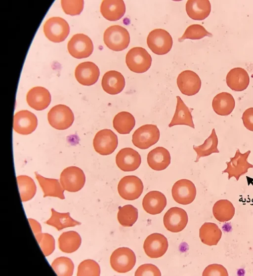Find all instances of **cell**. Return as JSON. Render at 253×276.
I'll use <instances>...</instances> for the list:
<instances>
[{"label":"cell","mask_w":253,"mask_h":276,"mask_svg":"<svg viewBox=\"0 0 253 276\" xmlns=\"http://www.w3.org/2000/svg\"><path fill=\"white\" fill-rule=\"evenodd\" d=\"M103 40L109 49L120 51L127 47L130 42V36L125 28L120 25H113L105 31Z\"/></svg>","instance_id":"obj_1"},{"label":"cell","mask_w":253,"mask_h":276,"mask_svg":"<svg viewBox=\"0 0 253 276\" xmlns=\"http://www.w3.org/2000/svg\"><path fill=\"white\" fill-rule=\"evenodd\" d=\"M126 62L130 71L136 73H143L150 68L152 58L145 49L134 47L127 53Z\"/></svg>","instance_id":"obj_2"},{"label":"cell","mask_w":253,"mask_h":276,"mask_svg":"<svg viewBox=\"0 0 253 276\" xmlns=\"http://www.w3.org/2000/svg\"><path fill=\"white\" fill-rule=\"evenodd\" d=\"M160 131L154 124H147L137 129L132 136L133 144L140 149L149 148L159 140Z\"/></svg>","instance_id":"obj_3"},{"label":"cell","mask_w":253,"mask_h":276,"mask_svg":"<svg viewBox=\"0 0 253 276\" xmlns=\"http://www.w3.org/2000/svg\"><path fill=\"white\" fill-rule=\"evenodd\" d=\"M110 262L114 271L119 273H125L130 271L135 266L136 256L130 248L120 247L113 252Z\"/></svg>","instance_id":"obj_4"},{"label":"cell","mask_w":253,"mask_h":276,"mask_svg":"<svg viewBox=\"0 0 253 276\" xmlns=\"http://www.w3.org/2000/svg\"><path fill=\"white\" fill-rule=\"evenodd\" d=\"M147 43L154 53L164 55L170 50L173 41L171 36L167 31L162 29H156L148 34Z\"/></svg>","instance_id":"obj_5"},{"label":"cell","mask_w":253,"mask_h":276,"mask_svg":"<svg viewBox=\"0 0 253 276\" xmlns=\"http://www.w3.org/2000/svg\"><path fill=\"white\" fill-rule=\"evenodd\" d=\"M50 125L57 130H65L70 127L74 120V116L71 109L62 104L53 107L47 114Z\"/></svg>","instance_id":"obj_6"},{"label":"cell","mask_w":253,"mask_h":276,"mask_svg":"<svg viewBox=\"0 0 253 276\" xmlns=\"http://www.w3.org/2000/svg\"><path fill=\"white\" fill-rule=\"evenodd\" d=\"M43 29L46 37L54 42L64 41L70 32L67 22L59 17H53L48 19L43 25Z\"/></svg>","instance_id":"obj_7"},{"label":"cell","mask_w":253,"mask_h":276,"mask_svg":"<svg viewBox=\"0 0 253 276\" xmlns=\"http://www.w3.org/2000/svg\"><path fill=\"white\" fill-rule=\"evenodd\" d=\"M60 184L64 190L76 192L82 189L85 182L83 171L77 166L65 168L60 174Z\"/></svg>","instance_id":"obj_8"},{"label":"cell","mask_w":253,"mask_h":276,"mask_svg":"<svg viewBox=\"0 0 253 276\" xmlns=\"http://www.w3.org/2000/svg\"><path fill=\"white\" fill-rule=\"evenodd\" d=\"M118 144L117 135L109 129L99 131L96 134L93 141L95 151L103 156L113 153L117 148Z\"/></svg>","instance_id":"obj_9"},{"label":"cell","mask_w":253,"mask_h":276,"mask_svg":"<svg viewBox=\"0 0 253 276\" xmlns=\"http://www.w3.org/2000/svg\"><path fill=\"white\" fill-rule=\"evenodd\" d=\"M143 184L138 177L134 175L126 176L119 181L118 191L120 196L128 200H135L142 194Z\"/></svg>","instance_id":"obj_10"},{"label":"cell","mask_w":253,"mask_h":276,"mask_svg":"<svg viewBox=\"0 0 253 276\" xmlns=\"http://www.w3.org/2000/svg\"><path fill=\"white\" fill-rule=\"evenodd\" d=\"M67 47L71 55L77 59L88 57L93 50L92 40L83 34L74 35L69 41Z\"/></svg>","instance_id":"obj_11"},{"label":"cell","mask_w":253,"mask_h":276,"mask_svg":"<svg viewBox=\"0 0 253 276\" xmlns=\"http://www.w3.org/2000/svg\"><path fill=\"white\" fill-rule=\"evenodd\" d=\"M250 153L251 151L249 150L242 154L237 149L235 156L230 158V161L226 162L227 167L222 173H227L229 180L234 177L238 181L241 176L247 173L249 168L253 167V165L249 163L247 160Z\"/></svg>","instance_id":"obj_12"},{"label":"cell","mask_w":253,"mask_h":276,"mask_svg":"<svg viewBox=\"0 0 253 276\" xmlns=\"http://www.w3.org/2000/svg\"><path fill=\"white\" fill-rule=\"evenodd\" d=\"M173 199L177 203L187 205L192 203L196 195V189L189 180L182 179L176 182L171 190Z\"/></svg>","instance_id":"obj_13"},{"label":"cell","mask_w":253,"mask_h":276,"mask_svg":"<svg viewBox=\"0 0 253 276\" xmlns=\"http://www.w3.org/2000/svg\"><path fill=\"white\" fill-rule=\"evenodd\" d=\"M188 221L186 212L178 207L169 208L163 218L165 228L172 233H178L182 231L187 225Z\"/></svg>","instance_id":"obj_14"},{"label":"cell","mask_w":253,"mask_h":276,"mask_svg":"<svg viewBox=\"0 0 253 276\" xmlns=\"http://www.w3.org/2000/svg\"><path fill=\"white\" fill-rule=\"evenodd\" d=\"M168 241L164 235L153 233L145 239L143 248L146 254L151 258H158L163 256L168 248Z\"/></svg>","instance_id":"obj_15"},{"label":"cell","mask_w":253,"mask_h":276,"mask_svg":"<svg viewBox=\"0 0 253 276\" xmlns=\"http://www.w3.org/2000/svg\"><path fill=\"white\" fill-rule=\"evenodd\" d=\"M118 167L122 171L128 172L136 170L141 162L140 154L131 148L122 149L116 157Z\"/></svg>","instance_id":"obj_16"},{"label":"cell","mask_w":253,"mask_h":276,"mask_svg":"<svg viewBox=\"0 0 253 276\" xmlns=\"http://www.w3.org/2000/svg\"><path fill=\"white\" fill-rule=\"evenodd\" d=\"M177 84L182 94L192 96L199 91L201 86V80L194 72L185 70L179 74L177 78Z\"/></svg>","instance_id":"obj_17"},{"label":"cell","mask_w":253,"mask_h":276,"mask_svg":"<svg viewBox=\"0 0 253 276\" xmlns=\"http://www.w3.org/2000/svg\"><path fill=\"white\" fill-rule=\"evenodd\" d=\"M38 119L36 116L28 110H21L15 113L13 119V129L22 135L32 133L37 128Z\"/></svg>","instance_id":"obj_18"},{"label":"cell","mask_w":253,"mask_h":276,"mask_svg":"<svg viewBox=\"0 0 253 276\" xmlns=\"http://www.w3.org/2000/svg\"><path fill=\"white\" fill-rule=\"evenodd\" d=\"M100 74L98 67L93 62H84L76 67L75 76L77 80L81 84L90 86L97 81Z\"/></svg>","instance_id":"obj_19"},{"label":"cell","mask_w":253,"mask_h":276,"mask_svg":"<svg viewBox=\"0 0 253 276\" xmlns=\"http://www.w3.org/2000/svg\"><path fill=\"white\" fill-rule=\"evenodd\" d=\"M28 104L37 111L46 109L51 102V95L49 91L41 86L34 87L28 92L26 96Z\"/></svg>","instance_id":"obj_20"},{"label":"cell","mask_w":253,"mask_h":276,"mask_svg":"<svg viewBox=\"0 0 253 276\" xmlns=\"http://www.w3.org/2000/svg\"><path fill=\"white\" fill-rule=\"evenodd\" d=\"M167 205L165 196L158 191L148 192L142 200V206L148 213L156 215L161 213Z\"/></svg>","instance_id":"obj_21"},{"label":"cell","mask_w":253,"mask_h":276,"mask_svg":"<svg viewBox=\"0 0 253 276\" xmlns=\"http://www.w3.org/2000/svg\"><path fill=\"white\" fill-rule=\"evenodd\" d=\"M101 85L106 92L111 95H116L124 89L125 86V78L121 73L116 71H110L103 75Z\"/></svg>","instance_id":"obj_22"},{"label":"cell","mask_w":253,"mask_h":276,"mask_svg":"<svg viewBox=\"0 0 253 276\" xmlns=\"http://www.w3.org/2000/svg\"><path fill=\"white\" fill-rule=\"evenodd\" d=\"M100 12L107 20L117 21L124 15L126 5L123 0H104L100 5Z\"/></svg>","instance_id":"obj_23"},{"label":"cell","mask_w":253,"mask_h":276,"mask_svg":"<svg viewBox=\"0 0 253 276\" xmlns=\"http://www.w3.org/2000/svg\"><path fill=\"white\" fill-rule=\"evenodd\" d=\"M226 81L228 86L235 91L245 90L250 83L247 72L243 68L237 67L231 69L227 74Z\"/></svg>","instance_id":"obj_24"},{"label":"cell","mask_w":253,"mask_h":276,"mask_svg":"<svg viewBox=\"0 0 253 276\" xmlns=\"http://www.w3.org/2000/svg\"><path fill=\"white\" fill-rule=\"evenodd\" d=\"M147 163L152 169L157 171L167 168L170 163V155L167 149L158 147L147 155Z\"/></svg>","instance_id":"obj_25"},{"label":"cell","mask_w":253,"mask_h":276,"mask_svg":"<svg viewBox=\"0 0 253 276\" xmlns=\"http://www.w3.org/2000/svg\"><path fill=\"white\" fill-rule=\"evenodd\" d=\"M211 5L209 0H189L186 4V11L190 18L203 20L210 14Z\"/></svg>","instance_id":"obj_26"},{"label":"cell","mask_w":253,"mask_h":276,"mask_svg":"<svg viewBox=\"0 0 253 276\" xmlns=\"http://www.w3.org/2000/svg\"><path fill=\"white\" fill-rule=\"evenodd\" d=\"M235 102L229 93L223 92L217 94L213 99L212 107L214 112L219 116H228L233 111Z\"/></svg>","instance_id":"obj_27"},{"label":"cell","mask_w":253,"mask_h":276,"mask_svg":"<svg viewBox=\"0 0 253 276\" xmlns=\"http://www.w3.org/2000/svg\"><path fill=\"white\" fill-rule=\"evenodd\" d=\"M36 177L43 192V197H57L61 199L65 198L64 190L58 180L45 178L37 172H35Z\"/></svg>","instance_id":"obj_28"},{"label":"cell","mask_w":253,"mask_h":276,"mask_svg":"<svg viewBox=\"0 0 253 276\" xmlns=\"http://www.w3.org/2000/svg\"><path fill=\"white\" fill-rule=\"evenodd\" d=\"M176 98L177 105L175 112L169 127H171L177 125H185L194 128L192 116L189 108L179 96H177Z\"/></svg>","instance_id":"obj_29"},{"label":"cell","mask_w":253,"mask_h":276,"mask_svg":"<svg viewBox=\"0 0 253 276\" xmlns=\"http://www.w3.org/2000/svg\"><path fill=\"white\" fill-rule=\"evenodd\" d=\"M222 236V232L216 224L206 222L199 230V237L201 241L209 246L217 244Z\"/></svg>","instance_id":"obj_30"},{"label":"cell","mask_w":253,"mask_h":276,"mask_svg":"<svg viewBox=\"0 0 253 276\" xmlns=\"http://www.w3.org/2000/svg\"><path fill=\"white\" fill-rule=\"evenodd\" d=\"M81 241V237L77 232L73 231L65 232L58 238V246L61 251L71 253L78 250Z\"/></svg>","instance_id":"obj_31"},{"label":"cell","mask_w":253,"mask_h":276,"mask_svg":"<svg viewBox=\"0 0 253 276\" xmlns=\"http://www.w3.org/2000/svg\"><path fill=\"white\" fill-rule=\"evenodd\" d=\"M135 120L132 114L127 112L118 113L113 120L114 129L121 134H127L134 128Z\"/></svg>","instance_id":"obj_32"},{"label":"cell","mask_w":253,"mask_h":276,"mask_svg":"<svg viewBox=\"0 0 253 276\" xmlns=\"http://www.w3.org/2000/svg\"><path fill=\"white\" fill-rule=\"evenodd\" d=\"M51 216L45 222V224L55 227L58 231L81 224L80 222L72 218L69 212L59 213L53 208L51 209Z\"/></svg>","instance_id":"obj_33"},{"label":"cell","mask_w":253,"mask_h":276,"mask_svg":"<svg viewBox=\"0 0 253 276\" xmlns=\"http://www.w3.org/2000/svg\"><path fill=\"white\" fill-rule=\"evenodd\" d=\"M212 213L215 218L219 222H227L233 217L235 208L231 201L227 199L217 201L212 207Z\"/></svg>","instance_id":"obj_34"},{"label":"cell","mask_w":253,"mask_h":276,"mask_svg":"<svg viewBox=\"0 0 253 276\" xmlns=\"http://www.w3.org/2000/svg\"><path fill=\"white\" fill-rule=\"evenodd\" d=\"M218 138L215 129L213 128L210 136L200 146H193V149L196 152L197 156L196 162L198 161L200 158L208 156L212 153H218L217 149Z\"/></svg>","instance_id":"obj_35"},{"label":"cell","mask_w":253,"mask_h":276,"mask_svg":"<svg viewBox=\"0 0 253 276\" xmlns=\"http://www.w3.org/2000/svg\"><path fill=\"white\" fill-rule=\"evenodd\" d=\"M17 182L21 201L26 202L31 199L37 190L34 180L29 176L20 175L17 177Z\"/></svg>","instance_id":"obj_36"},{"label":"cell","mask_w":253,"mask_h":276,"mask_svg":"<svg viewBox=\"0 0 253 276\" xmlns=\"http://www.w3.org/2000/svg\"><path fill=\"white\" fill-rule=\"evenodd\" d=\"M138 210L131 204L119 207L117 219L119 223L124 227H131L138 218Z\"/></svg>","instance_id":"obj_37"},{"label":"cell","mask_w":253,"mask_h":276,"mask_svg":"<svg viewBox=\"0 0 253 276\" xmlns=\"http://www.w3.org/2000/svg\"><path fill=\"white\" fill-rule=\"evenodd\" d=\"M51 266L57 276H71L73 275L74 265L72 261L66 257L56 258Z\"/></svg>","instance_id":"obj_38"},{"label":"cell","mask_w":253,"mask_h":276,"mask_svg":"<svg viewBox=\"0 0 253 276\" xmlns=\"http://www.w3.org/2000/svg\"><path fill=\"white\" fill-rule=\"evenodd\" d=\"M211 36V34L208 32L203 26L193 24L187 28L183 36L178 39V41L181 42L186 39H199L206 36Z\"/></svg>","instance_id":"obj_39"},{"label":"cell","mask_w":253,"mask_h":276,"mask_svg":"<svg viewBox=\"0 0 253 276\" xmlns=\"http://www.w3.org/2000/svg\"><path fill=\"white\" fill-rule=\"evenodd\" d=\"M100 273V269L98 264L91 259L83 261L78 268V276H98Z\"/></svg>","instance_id":"obj_40"},{"label":"cell","mask_w":253,"mask_h":276,"mask_svg":"<svg viewBox=\"0 0 253 276\" xmlns=\"http://www.w3.org/2000/svg\"><path fill=\"white\" fill-rule=\"evenodd\" d=\"M45 256L50 255L55 249V240L51 235L42 233L37 240Z\"/></svg>","instance_id":"obj_41"},{"label":"cell","mask_w":253,"mask_h":276,"mask_svg":"<svg viewBox=\"0 0 253 276\" xmlns=\"http://www.w3.org/2000/svg\"><path fill=\"white\" fill-rule=\"evenodd\" d=\"M61 4L64 12L72 16L80 14L84 8L82 0H62Z\"/></svg>","instance_id":"obj_42"},{"label":"cell","mask_w":253,"mask_h":276,"mask_svg":"<svg viewBox=\"0 0 253 276\" xmlns=\"http://www.w3.org/2000/svg\"><path fill=\"white\" fill-rule=\"evenodd\" d=\"M136 276H161L159 269L152 264H145L139 266L135 273Z\"/></svg>","instance_id":"obj_43"},{"label":"cell","mask_w":253,"mask_h":276,"mask_svg":"<svg viewBox=\"0 0 253 276\" xmlns=\"http://www.w3.org/2000/svg\"><path fill=\"white\" fill-rule=\"evenodd\" d=\"M204 276H228V274L226 268L221 265L213 264L207 266L203 271Z\"/></svg>","instance_id":"obj_44"},{"label":"cell","mask_w":253,"mask_h":276,"mask_svg":"<svg viewBox=\"0 0 253 276\" xmlns=\"http://www.w3.org/2000/svg\"><path fill=\"white\" fill-rule=\"evenodd\" d=\"M242 119L245 127L249 130L253 131V107L244 111Z\"/></svg>","instance_id":"obj_45"},{"label":"cell","mask_w":253,"mask_h":276,"mask_svg":"<svg viewBox=\"0 0 253 276\" xmlns=\"http://www.w3.org/2000/svg\"><path fill=\"white\" fill-rule=\"evenodd\" d=\"M28 220L35 238L36 240H37L42 234L41 226L40 224L35 219L29 218Z\"/></svg>","instance_id":"obj_46"},{"label":"cell","mask_w":253,"mask_h":276,"mask_svg":"<svg viewBox=\"0 0 253 276\" xmlns=\"http://www.w3.org/2000/svg\"><path fill=\"white\" fill-rule=\"evenodd\" d=\"M252 77L253 78V74L252 75Z\"/></svg>","instance_id":"obj_47"}]
</instances>
